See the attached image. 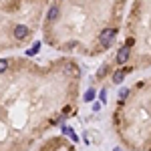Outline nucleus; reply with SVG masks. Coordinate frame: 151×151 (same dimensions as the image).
<instances>
[{"mask_svg": "<svg viewBox=\"0 0 151 151\" xmlns=\"http://www.w3.org/2000/svg\"><path fill=\"white\" fill-rule=\"evenodd\" d=\"M83 73L75 57L45 65L24 57L0 63V151H28L79 109Z\"/></svg>", "mask_w": 151, "mask_h": 151, "instance_id": "1", "label": "nucleus"}, {"mask_svg": "<svg viewBox=\"0 0 151 151\" xmlns=\"http://www.w3.org/2000/svg\"><path fill=\"white\" fill-rule=\"evenodd\" d=\"M129 0H52L42 24L45 45L67 57H101L121 32Z\"/></svg>", "mask_w": 151, "mask_h": 151, "instance_id": "2", "label": "nucleus"}, {"mask_svg": "<svg viewBox=\"0 0 151 151\" xmlns=\"http://www.w3.org/2000/svg\"><path fill=\"white\" fill-rule=\"evenodd\" d=\"M151 67V0H133L123 26V40L109 65L95 75V85L121 83Z\"/></svg>", "mask_w": 151, "mask_h": 151, "instance_id": "3", "label": "nucleus"}, {"mask_svg": "<svg viewBox=\"0 0 151 151\" xmlns=\"http://www.w3.org/2000/svg\"><path fill=\"white\" fill-rule=\"evenodd\" d=\"M111 123L127 151H151V77L117 95Z\"/></svg>", "mask_w": 151, "mask_h": 151, "instance_id": "4", "label": "nucleus"}, {"mask_svg": "<svg viewBox=\"0 0 151 151\" xmlns=\"http://www.w3.org/2000/svg\"><path fill=\"white\" fill-rule=\"evenodd\" d=\"M52 0H0V50H20L42 28Z\"/></svg>", "mask_w": 151, "mask_h": 151, "instance_id": "5", "label": "nucleus"}, {"mask_svg": "<svg viewBox=\"0 0 151 151\" xmlns=\"http://www.w3.org/2000/svg\"><path fill=\"white\" fill-rule=\"evenodd\" d=\"M35 151H77V147H75V143L69 141L67 137H63V135H55V137L45 139Z\"/></svg>", "mask_w": 151, "mask_h": 151, "instance_id": "6", "label": "nucleus"}]
</instances>
